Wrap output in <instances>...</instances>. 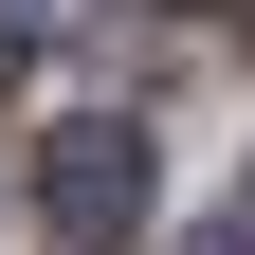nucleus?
Returning <instances> with one entry per match:
<instances>
[{
    "label": "nucleus",
    "instance_id": "3",
    "mask_svg": "<svg viewBox=\"0 0 255 255\" xmlns=\"http://www.w3.org/2000/svg\"><path fill=\"white\" fill-rule=\"evenodd\" d=\"M237 18H255V0H237Z\"/></svg>",
    "mask_w": 255,
    "mask_h": 255
},
{
    "label": "nucleus",
    "instance_id": "2",
    "mask_svg": "<svg viewBox=\"0 0 255 255\" xmlns=\"http://www.w3.org/2000/svg\"><path fill=\"white\" fill-rule=\"evenodd\" d=\"M18 55H37V37H18V18H0V73H18Z\"/></svg>",
    "mask_w": 255,
    "mask_h": 255
},
{
    "label": "nucleus",
    "instance_id": "1",
    "mask_svg": "<svg viewBox=\"0 0 255 255\" xmlns=\"http://www.w3.org/2000/svg\"><path fill=\"white\" fill-rule=\"evenodd\" d=\"M37 219H55L73 255H110L128 219H146V128H128V110H73V128L37 146Z\"/></svg>",
    "mask_w": 255,
    "mask_h": 255
}]
</instances>
